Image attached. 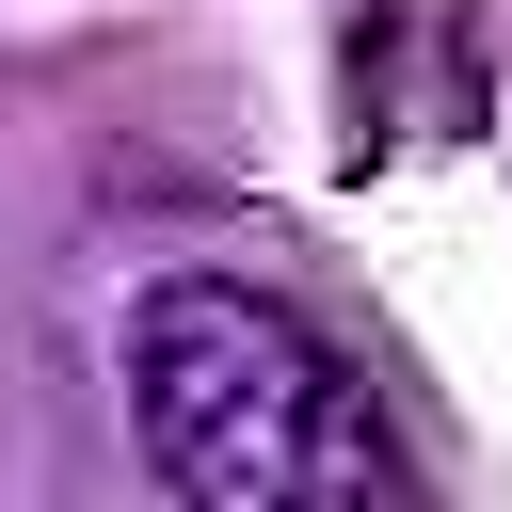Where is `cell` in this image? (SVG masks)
<instances>
[{"mask_svg": "<svg viewBox=\"0 0 512 512\" xmlns=\"http://www.w3.org/2000/svg\"><path fill=\"white\" fill-rule=\"evenodd\" d=\"M128 416L192 512H384L400 496V432L368 368L288 288H240V272H160L128 304Z\"/></svg>", "mask_w": 512, "mask_h": 512, "instance_id": "obj_1", "label": "cell"}]
</instances>
